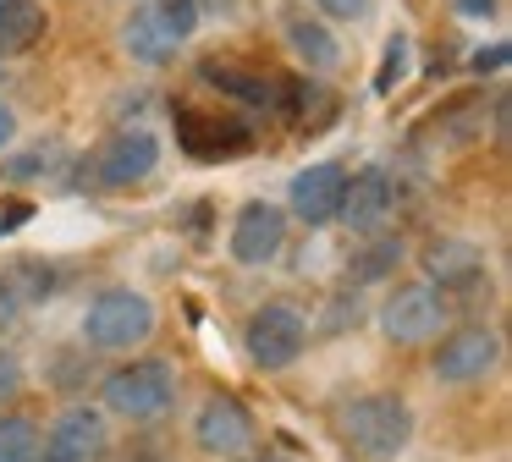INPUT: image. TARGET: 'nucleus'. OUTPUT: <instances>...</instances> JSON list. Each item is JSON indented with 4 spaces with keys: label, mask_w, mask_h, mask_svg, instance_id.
<instances>
[{
    "label": "nucleus",
    "mask_w": 512,
    "mask_h": 462,
    "mask_svg": "<svg viewBox=\"0 0 512 462\" xmlns=\"http://www.w3.org/2000/svg\"><path fill=\"white\" fill-rule=\"evenodd\" d=\"M303 341H309V325H303V314L292 303H265L243 330V352L254 358V369H265V374L292 369Z\"/></svg>",
    "instance_id": "nucleus-4"
},
{
    "label": "nucleus",
    "mask_w": 512,
    "mask_h": 462,
    "mask_svg": "<svg viewBox=\"0 0 512 462\" xmlns=\"http://www.w3.org/2000/svg\"><path fill=\"white\" fill-rule=\"evenodd\" d=\"M408 33H391L386 39V55H380V66H375V94H391V88L408 77Z\"/></svg>",
    "instance_id": "nucleus-23"
},
{
    "label": "nucleus",
    "mask_w": 512,
    "mask_h": 462,
    "mask_svg": "<svg viewBox=\"0 0 512 462\" xmlns=\"http://www.w3.org/2000/svg\"><path fill=\"white\" fill-rule=\"evenodd\" d=\"M199 83L215 88V94H226V99H237V105H248V110L276 105V88H281V83H270L265 72H254V66H237V61H204V66H199Z\"/></svg>",
    "instance_id": "nucleus-15"
},
{
    "label": "nucleus",
    "mask_w": 512,
    "mask_h": 462,
    "mask_svg": "<svg viewBox=\"0 0 512 462\" xmlns=\"http://www.w3.org/2000/svg\"><path fill=\"white\" fill-rule=\"evenodd\" d=\"M193 440H199L210 457H243L254 446V418L237 396H210L193 418Z\"/></svg>",
    "instance_id": "nucleus-10"
},
{
    "label": "nucleus",
    "mask_w": 512,
    "mask_h": 462,
    "mask_svg": "<svg viewBox=\"0 0 512 462\" xmlns=\"http://www.w3.org/2000/svg\"><path fill=\"white\" fill-rule=\"evenodd\" d=\"M276 105L287 110V121H292V127H303V132L325 127V121L336 116V99L325 94V88H314V83H281L276 88Z\"/></svg>",
    "instance_id": "nucleus-19"
},
{
    "label": "nucleus",
    "mask_w": 512,
    "mask_h": 462,
    "mask_svg": "<svg viewBox=\"0 0 512 462\" xmlns=\"http://www.w3.org/2000/svg\"><path fill=\"white\" fill-rule=\"evenodd\" d=\"M342 193H347V171L331 160H320V165H303V171L292 176L287 204L303 226H331L336 209H342Z\"/></svg>",
    "instance_id": "nucleus-11"
},
{
    "label": "nucleus",
    "mask_w": 512,
    "mask_h": 462,
    "mask_svg": "<svg viewBox=\"0 0 512 462\" xmlns=\"http://www.w3.org/2000/svg\"><path fill=\"white\" fill-rule=\"evenodd\" d=\"M127 462H171V457H160V451H138V457H127Z\"/></svg>",
    "instance_id": "nucleus-33"
},
{
    "label": "nucleus",
    "mask_w": 512,
    "mask_h": 462,
    "mask_svg": "<svg viewBox=\"0 0 512 462\" xmlns=\"http://www.w3.org/2000/svg\"><path fill=\"white\" fill-rule=\"evenodd\" d=\"M325 308H331V314H325V330H331V336H336V330H347V325H364V308H358V297H331V303H325Z\"/></svg>",
    "instance_id": "nucleus-26"
},
{
    "label": "nucleus",
    "mask_w": 512,
    "mask_h": 462,
    "mask_svg": "<svg viewBox=\"0 0 512 462\" xmlns=\"http://www.w3.org/2000/svg\"><path fill=\"white\" fill-rule=\"evenodd\" d=\"M45 6L39 0H0V55H23L45 39Z\"/></svg>",
    "instance_id": "nucleus-17"
},
{
    "label": "nucleus",
    "mask_w": 512,
    "mask_h": 462,
    "mask_svg": "<svg viewBox=\"0 0 512 462\" xmlns=\"http://www.w3.org/2000/svg\"><path fill=\"white\" fill-rule=\"evenodd\" d=\"M281 242H287V215L276 204L254 198V204L237 209V220H232V259L237 264H270L281 253Z\"/></svg>",
    "instance_id": "nucleus-13"
},
{
    "label": "nucleus",
    "mask_w": 512,
    "mask_h": 462,
    "mask_svg": "<svg viewBox=\"0 0 512 462\" xmlns=\"http://www.w3.org/2000/svg\"><path fill=\"white\" fill-rule=\"evenodd\" d=\"M287 44H292V55H298L309 72H331V66L342 61V44H336V33L325 28V22H314V17H292V22H287Z\"/></svg>",
    "instance_id": "nucleus-18"
},
{
    "label": "nucleus",
    "mask_w": 512,
    "mask_h": 462,
    "mask_svg": "<svg viewBox=\"0 0 512 462\" xmlns=\"http://www.w3.org/2000/svg\"><path fill=\"white\" fill-rule=\"evenodd\" d=\"M105 418L94 407H67L50 424V435H39V462H100L105 451Z\"/></svg>",
    "instance_id": "nucleus-9"
},
{
    "label": "nucleus",
    "mask_w": 512,
    "mask_h": 462,
    "mask_svg": "<svg viewBox=\"0 0 512 462\" xmlns=\"http://www.w3.org/2000/svg\"><path fill=\"white\" fill-rule=\"evenodd\" d=\"M177 143L193 154V160L215 165V160H243V154L254 149V132H248V121L221 116V110L177 105Z\"/></svg>",
    "instance_id": "nucleus-5"
},
{
    "label": "nucleus",
    "mask_w": 512,
    "mask_h": 462,
    "mask_svg": "<svg viewBox=\"0 0 512 462\" xmlns=\"http://www.w3.org/2000/svg\"><path fill=\"white\" fill-rule=\"evenodd\" d=\"M12 132H17V116L6 105H0V149H6V143H12Z\"/></svg>",
    "instance_id": "nucleus-31"
},
{
    "label": "nucleus",
    "mask_w": 512,
    "mask_h": 462,
    "mask_svg": "<svg viewBox=\"0 0 512 462\" xmlns=\"http://www.w3.org/2000/svg\"><path fill=\"white\" fill-rule=\"evenodd\" d=\"M342 429H347V446L369 462H391L402 446L413 440V407L391 391H375V396H358L353 407L342 413Z\"/></svg>",
    "instance_id": "nucleus-1"
},
{
    "label": "nucleus",
    "mask_w": 512,
    "mask_h": 462,
    "mask_svg": "<svg viewBox=\"0 0 512 462\" xmlns=\"http://www.w3.org/2000/svg\"><path fill=\"white\" fill-rule=\"evenodd\" d=\"M441 314H446L441 292L430 281H408L380 303V330L391 341H402V347H413V341H430L441 330Z\"/></svg>",
    "instance_id": "nucleus-7"
},
{
    "label": "nucleus",
    "mask_w": 512,
    "mask_h": 462,
    "mask_svg": "<svg viewBox=\"0 0 512 462\" xmlns=\"http://www.w3.org/2000/svg\"><path fill=\"white\" fill-rule=\"evenodd\" d=\"M122 50L144 66H166L171 55H177V39H171V28L155 17V6H138L133 17L122 22Z\"/></svg>",
    "instance_id": "nucleus-16"
},
{
    "label": "nucleus",
    "mask_w": 512,
    "mask_h": 462,
    "mask_svg": "<svg viewBox=\"0 0 512 462\" xmlns=\"http://www.w3.org/2000/svg\"><path fill=\"white\" fill-rule=\"evenodd\" d=\"M28 215H34V204H6V209H0V237H6V231H17Z\"/></svg>",
    "instance_id": "nucleus-29"
},
{
    "label": "nucleus",
    "mask_w": 512,
    "mask_h": 462,
    "mask_svg": "<svg viewBox=\"0 0 512 462\" xmlns=\"http://www.w3.org/2000/svg\"><path fill=\"white\" fill-rule=\"evenodd\" d=\"M155 17L171 28V39H188L199 28V0H155Z\"/></svg>",
    "instance_id": "nucleus-24"
},
{
    "label": "nucleus",
    "mask_w": 512,
    "mask_h": 462,
    "mask_svg": "<svg viewBox=\"0 0 512 462\" xmlns=\"http://www.w3.org/2000/svg\"><path fill=\"white\" fill-rule=\"evenodd\" d=\"M496 358H501L496 330L463 325V330H452V336H441V347H435V374H441L446 385H468V380L496 369Z\"/></svg>",
    "instance_id": "nucleus-8"
},
{
    "label": "nucleus",
    "mask_w": 512,
    "mask_h": 462,
    "mask_svg": "<svg viewBox=\"0 0 512 462\" xmlns=\"http://www.w3.org/2000/svg\"><path fill=\"white\" fill-rule=\"evenodd\" d=\"M457 17H496V0H452Z\"/></svg>",
    "instance_id": "nucleus-30"
},
{
    "label": "nucleus",
    "mask_w": 512,
    "mask_h": 462,
    "mask_svg": "<svg viewBox=\"0 0 512 462\" xmlns=\"http://www.w3.org/2000/svg\"><path fill=\"white\" fill-rule=\"evenodd\" d=\"M325 17H364V0H314Z\"/></svg>",
    "instance_id": "nucleus-28"
},
{
    "label": "nucleus",
    "mask_w": 512,
    "mask_h": 462,
    "mask_svg": "<svg viewBox=\"0 0 512 462\" xmlns=\"http://www.w3.org/2000/svg\"><path fill=\"white\" fill-rule=\"evenodd\" d=\"M490 121H496V138H507V94H496V116Z\"/></svg>",
    "instance_id": "nucleus-32"
},
{
    "label": "nucleus",
    "mask_w": 512,
    "mask_h": 462,
    "mask_svg": "<svg viewBox=\"0 0 512 462\" xmlns=\"http://www.w3.org/2000/svg\"><path fill=\"white\" fill-rule=\"evenodd\" d=\"M397 264H402V237L375 231V237H369L364 248L353 253V264H347V281H353V286H375V281H386Z\"/></svg>",
    "instance_id": "nucleus-20"
},
{
    "label": "nucleus",
    "mask_w": 512,
    "mask_h": 462,
    "mask_svg": "<svg viewBox=\"0 0 512 462\" xmlns=\"http://www.w3.org/2000/svg\"><path fill=\"white\" fill-rule=\"evenodd\" d=\"M50 286H56V270L39 259H17L12 270H6V286H0V297L6 303H45Z\"/></svg>",
    "instance_id": "nucleus-21"
},
{
    "label": "nucleus",
    "mask_w": 512,
    "mask_h": 462,
    "mask_svg": "<svg viewBox=\"0 0 512 462\" xmlns=\"http://www.w3.org/2000/svg\"><path fill=\"white\" fill-rule=\"evenodd\" d=\"M155 165H160V138L144 127H127V132H111V138L94 149L89 171L100 187L122 193V187H138L144 176H155Z\"/></svg>",
    "instance_id": "nucleus-6"
},
{
    "label": "nucleus",
    "mask_w": 512,
    "mask_h": 462,
    "mask_svg": "<svg viewBox=\"0 0 512 462\" xmlns=\"http://www.w3.org/2000/svg\"><path fill=\"white\" fill-rule=\"evenodd\" d=\"M424 275H430V286H441V292H474V286L485 281V253L463 237H435L430 248H424Z\"/></svg>",
    "instance_id": "nucleus-14"
},
{
    "label": "nucleus",
    "mask_w": 512,
    "mask_h": 462,
    "mask_svg": "<svg viewBox=\"0 0 512 462\" xmlns=\"http://www.w3.org/2000/svg\"><path fill=\"white\" fill-rule=\"evenodd\" d=\"M391 204H397V187H391V176L369 165V171L347 176V193H342L336 220H342L347 231H358V237H375V231H386Z\"/></svg>",
    "instance_id": "nucleus-12"
},
{
    "label": "nucleus",
    "mask_w": 512,
    "mask_h": 462,
    "mask_svg": "<svg viewBox=\"0 0 512 462\" xmlns=\"http://www.w3.org/2000/svg\"><path fill=\"white\" fill-rule=\"evenodd\" d=\"M474 72H501V66H507V44H490V50H474Z\"/></svg>",
    "instance_id": "nucleus-27"
},
{
    "label": "nucleus",
    "mask_w": 512,
    "mask_h": 462,
    "mask_svg": "<svg viewBox=\"0 0 512 462\" xmlns=\"http://www.w3.org/2000/svg\"><path fill=\"white\" fill-rule=\"evenodd\" d=\"M6 380H12V369H0V385H6Z\"/></svg>",
    "instance_id": "nucleus-34"
},
{
    "label": "nucleus",
    "mask_w": 512,
    "mask_h": 462,
    "mask_svg": "<svg viewBox=\"0 0 512 462\" xmlns=\"http://www.w3.org/2000/svg\"><path fill=\"white\" fill-rule=\"evenodd\" d=\"M56 160H61V143H39V149H28V154H17V160H6V171H0V176H12V182H28L34 171H50Z\"/></svg>",
    "instance_id": "nucleus-25"
},
{
    "label": "nucleus",
    "mask_w": 512,
    "mask_h": 462,
    "mask_svg": "<svg viewBox=\"0 0 512 462\" xmlns=\"http://www.w3.org/2000/svg\"><path fill=\"white\" fill-rule=\"evenodd\" d=\"M0 462H39V424L23 413L0 418Z\"/></svg>",
    "instance_id": "nucleus-22"
},
{
    "label": "nucleus",
    "mask_w": 512,
    "mask_h": 462,
    "mask_svg": "<svg viewBox=\"0 0 512 462\" xmlns=\"http://www.w3.org/2000/svg\"><path fill=\"white\" fill-rule=\"evenodd\" d=\"M83 336H89V347H105V352L138 347V341L155 336V303L133 286H105L83 314Z\"/></svg>",
    "instance_id": "nucleus-2"
},
{
    "label": "nucleus",
    "mask_w": 512,
    "mask_h": 462,
    "mask_svg": "<svg viewBox=\"0 0 512 462\" xmlns=\"http://www.w3.org/2000/svg\"><path fill=\"white\" fill-rule=\"evenodd\" d=\"M171 402H177V369L160 358H138V363H122V369L105 374V407L133 418V424L160 418Z\"/></svg>",
    "instance_id": "nucleus-3"
}]
</instances>
